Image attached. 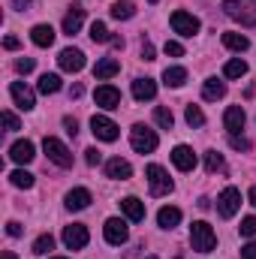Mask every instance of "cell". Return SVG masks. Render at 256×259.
Listing matches in <instances>:
<instances>
[{
	"instance_id": "obj_40",
	"label": "cell",
	"mask_w": 256,
	"mask_h": 259,
	"mask_svg": "<svg viewBox=\"0 0 256 259\" xmlns=\"http://www.w3.org/2000/svg\"><path fill=\"white\" fill-rule=\"evenodd\" d=\"M229 142H232L235 151H250V142H247L244 136H229Z\"/></svg>"
},
{
	"instance_id": "obj_27",
	"label": "cell",
	"mask_w": 256,
	"mask_h": 259,
	"mask_svg": "<svg viewBox=\"0 0 256 259\" xmlns=\"http://www.w3.org/2000/svg\"><path fill=\"white\" fill-rule=\"evenodd\" d=\"M223 46L232 49V52H247L250 49V39L244 33H223Z\"/></svg>"
},
{
	"instance_id": "obj_37",
	"label": "cell",
	"mask_w": 256,
	"mask_h": 259,
	"mask_svg": "<svg viewBox=\"0 0 256 259\" xmlns=\"http://www.w3.org/2000/svg\"><path fill=\"white\" fill-rule=\"evenodd\" d=\"M238 229H241V235H244V238H256V217H244Z\"/></svg>"
},
{
	"instance_id": "obj_5",
	"label": "cell",
	"mask_w": 256,
	"mask_h": 259,
	"mask_svg": "<svg viewBox=\"0 0 256 259\" xmlns=\"http://www.w3.org/2000/svg\"><path fill=\"white\" fill-rule=\"evenodd\" d=\"M157 133L151 127H145V124H133L130 130V145H133V151H139V154H151L154 148H157Z\"/></svg>"
},
{
	"instance_id": "obj_31",
	"label": "cell",
	"mask_w": 256,
	"mask_h": 259,
	"mask_svg": "<svg viewBox=\"0 0 256 259\" xmlns=\"http://www.w3.org/2000/svg\"><path fill=\"white\" fill-rule=\"evenodd\" d=\"M9 181H12L18 190H30V187H33V175H30V172H24V169H15V172L9 175Z\"/></svg>"
},
{
	"instance_id": "obj_24",
	"label": "cell",
	"mask_w": 256,
	"mask_h": 259,
	"mask_svg": "<svg viewBox=\"0 0 256 259\" xmlns=\"http://www.w3.org/2000/svg\"><path fill=\"white\" fill-rule=\"evenodd\" d=\"M30 39H33V46L49 49V46L55 42V30H52V24H36V27L30 30Z\"/></svg>"
},
{
	"instance_id": "obj_44",
	"label": "cell",
	"mask_w": 256,
	"mask_h": 259,
	"mask_svg": "<svg viewBox=\"0 0 256 259\" xmlns=\"http://www.w3.org/2000/svg\"><path fill=\"white\" fill-rule=\"evenodd\" d=\"M241 259H256V241H250V244L241 247Z\"/></svg>"
},
{
	"instance_id": "obj_48",
	"label": "cell",
	"mask_w": 256,
	"mask_h": 259,
	"mask_svg": "<svg viewBox=\"0 0 256 259\" xmlns=\"http://www.w3.org/2000/svg\"><path fill=\"white\" fill-rule=\"evenodd\" d=\"M81 94H84V88H81V84H78V81H75V84H72V88H69V97H72V100H78V97H81Z\"/></svg>"
},
{
	"instance_id": "obj_18",
	"label": "cell",
	"mask_w": 256,
	"mask_h": 259,
	"mask_svg": "<svg viewBox=\"0 0 256 259\" xmlns=\"http://www.w3.org/2000/svg\"><path fill=\"white\" fill-rule=\"evenodd\" d=\"M64 205L69 211H84L88 205H91V190H84V187H75V190H69L64 199Z\"/></svg>"
},
{
	"instance_id": "obj_45",
	"label": "cell",
	"mask_w": 256,
	"mask_h": 259,
	"mask_svg": "<svg viewBox=\"0 0 256 259\" xmlns=\"http://www.w3.org/2000/svg\"><path fill=\"white\" fill-rule=\"evenodd\" d=\"M142 61H154V46H151L148 39L142 42Z\"/></svg>"
},
{
	"instance_id": "obj_28",
	"label": "cell",
	"mask_w": 256,
	"mask_h": 259,
	"mask_svg": "<svg viewBox=\"0 0 256 259\" xmlns=\"http://www.w3.org/2000/svg\"><path fill=\"white\" fill-rule=\"evenodd\" d=\"M36 88H39V94H46V97H49V94H58L64 84H61V75H55V72H46V75L39 78V84H36Z\"/></svg>"
},
{
	"instance_id": "obj_36",
	"label": "cell",
	"mask_w": 256,
	"mask_h": 259,
	"mask_svg": "<svg viewBox=\"0 0 256 259\" xmlns=\"http://www.w3.org/2000/svg\"><path fill=\"white\" fill-rule=\"evenodd\" d=\"M184 118H187V124H190V127H202V124H205V115H202V109H199V106H187V112H184Z\"/></svg>"
},
{
	"instance_id": "obj_32",
	"label": "cell",
	"mask_w": 256,
	"mask_h": 259,
	"mask_svg": "<svg viewBox=\"0 0 256 259\" xmlns=\"http://www.w3.org/2000/svg\"><path fill=\"white\" fill-rule=\"evenodd\" d=\"M154 121H157L163 130H172V124H175V115H172V109L157 106V109H154Z\"/></svg>"
},
{
	"instance_id": "obj_20",
	"label": "cell",
	"mask_w": 256,
	"mask_h": 259,
	"mask_svg": "<svg viewBox=\"0 0 256 259\" xmlns=\"http://www.w3.org/2000/svg\"><path fill=\"white\" fill-rule=\"evenodd\" d=\"M81 21H84V9L75 3V6H69V12L64 15V33L66 36H72V33H78V27H81Z\"/></svg>"
},
{
	"instance_id": "obj_47",
	"label": "cell",
	"mask_w": 256,
	"mask_h": 259,
	"mask_svg": "<svg viewBox=\"0 0 256 259\" xmlns=\"http://www.w3.org/2000/svg\"><path fill=\"white\" fill-rule=\"evenodd\" d=\"M3 46H6L9 52H15V49H18V36H6V39H3Z\"/></svg>"
},
{
	"instance_id": "obj_11",
	"label": "cell",
	"mask_w": 256,
	"mask_h": 259,
	"mask_svg": "<svg viewBox=\"0 0 256 259\" xmlns=\"http://www.w3.org/2000/svg\"><path fill=\"white\" fill-rule=\"evenodd\" d=\"M88 241H91V235H88V226H81V223H72V226H66V229H64V244L69 247V250H81Z\"/></svg>"
},
{
	"instance_id": "obj_29",
	"label": "cell",
	"mask_w": 256,
	"mask_h": 259,
	"mask_svg": "<svg viewBox=\"0 0 256 259\" xmlns=\"http://www.w3.org/2000/svg\"><path fill=\"white\" fill-rule=\"evenodd\" d=\"M136 15V6L130 3V0H115L112 3V18H118V21H127Z\"/></svg>"
},
{
	"instance_id": "obj_19",
	"label": "cell",
	"mask_w": 256,
	"mask_h": 259,
	"mask_svg": "<svg viewBox=\"0 0 256 259\" xmlns=\"http://www.w3.org/2000/svg\"><path fill=\"white\" fill-rule=\"evenodd\" d=\"M106 175L115 178V181H127L130 175H133V166H130L127 160H121V157H112L106 163Z\"/></svg>"
},
{
	"instance_id": "obj_10",
	"label": "cell",
	"mask_w": 256,
	"mask_h": 259,
	"mask_svg": "<svg viewBox=\"0 0 256 259\" xmlns=\"http://www.w3.org/2000/svg\"><path fill=\"white\" fill-rule=\"evenodd\" d=\"M94 103L100 106V109H121V91L118 88H112V84H100L97 91H94Z\"/></svg>"
},
{
	"instance_id": "obj_52",
	"label": "cell",
	"mask_w": 256,
	"mask_h": 259,
	"mask_svg": "<svg viewBox=\"0 0 256 259\" xmlns=\"http://www.w3.org/2000/svg\"><path fill=\"white\" fill-rule=\"evenodd\" d=\"M49 259H66V256H49Z\"/></svg>"
},
{
	"instance_id": "obj_39",
	"label": "cell",
	"mask_w": 256,
	"mask_h": 259,
	"mask_svg": "<svg viewBox=\"0 0 256 259\" xmlns=\"http://www.w3.org/2000/svg\"><path fill=\"white\" fill-rule=\"evenodd\" d=\"M33 58H18V61H15V69H18V72H21V75H27V72H33Z\"/></svg>"
},
{
	"instance_id": "obj_42",
	"label": "cell",
	"mask_w": 256,
	"mask_h": 259,
	"mask_svg": "<svg viewBox=\"0 0 256 259\" xmlns=\"http://www.w3.org/2000/svg\"><path fill=\"white\" fill-rule=\"evenodd\" d=\"M84 154H88V163H91V166H100V163H103V154H100L97 148H88Z\"/></svg>"
},
{
	"instance_id": "obj_9",
	"label": "cell",
	"mask_w": 256,
	"mask_h": 259,
	"mask_svg": "<svg viewBox=\"0 0 256 259\" xmlns=\"http://www.w3.org/2000/svg\"><path fill=\"white\" fill-rule=\"evenodd\" d=\"M91 130H94V136H97L100 142H115V139L121 136L118 124H115L112 118H106V115H94V118H91Z\"/></svg>"
},
{
	"instance_id": "obj_50",
	"label": "cell",
	"mask_w": 256,
	"mask_h": 259,
	"mask_svg": "<svg viewBox=\"0 0 256 259\" xmlns=\"http://www.w3.org/2000/svg\"><path fill=\"white\" fill-rule=\"evenodd\" d=\"M247 199H250V205L256 208V187H250V193H247Z\"/></svg>"
},
{
	"instance_id": "obj_43",
	"label": "cell",
	"mask_w": 256,
	"mask_h": 259,
	"mask_svg": "<svg viewBox=\"0 0 256 259\" xmlns=\"http://www.w3.org/2000/svg\"><path fill=\"white\" fill-rule=\"evenodd\" d=\"M6 235H9V238H18V235H21V223L9 220V223H6Z\"/></svg>"
},
{
	"instance_id": "obj_46",
	"label": "cell",
	"mask_w": 256,
	"mask_h": 259,
	"mask_svg": "<svg viewBox=\"0 0 256 259\" xmlns=\"http://www.w3.org/2000/svg\"><path fill=\"white\" fill-rule=\"evenodd\" d=\"M64 127H66V133H69V136H75V133H78V124H75V118H64Z\"/></svg>"
},
{
	"instance_id": "obj_49",
	"label": "cell",
	"mask_w": 256,
	"mask_h": 259,
	"mask_svg": "<svg viewBox=\"0 0 256 259\" xmlns=\"http://www.w3.org/2000/svg\"><path fill=\"white\" fill-rule=\"evenodd\" d=\"M12 6H15L18 12H24V9H30V0H12Z\"/></svg>"
},
{
	"instance_id": "obj_3",
	"label": "cell",
	"mask_w": 256,
	"mask_h": 259,
	"mask_svg": "<svg viewBox=\"0 0 256 259\" xmlns=\"http://www.w3.org/2000/svg\"><path fill=\"white\" fill-rule=\"evenodd\" d=\"M145 178H148V187H151V196H169L172 193V178H169V172L163 169V166H157V163H151L148 169H145Z\"/></svg>"
},
{
	"instance_id": "obj_22",
	"label": "cell",
	"mask_w": 256,
	"mask_h": 259,
	"mask_svg": "<svg viewBox=\"0 0 256 259\" xmlns=\"http://www.w3.org/2000/svg\"><path fill=\"white\" fill-rule=\"evenodd\" d=\"M157 223H160V229H175V226L181 223V208H175V205H166V208H160V214H157Z\"/></svg>"
},
{
	"instance_id": "obj_33",
	"label": "cell",
	"mask_w": 256,
	"mask_h": 259,
	"mask_svg": "<svg viewBox=\"0 0 256 259\" xmlns=\"http://www.w3.org/2000/svg\"><path fill=\"white\" fill-rule=\"evenodd\" d=\"M223 166H226V163H223V154H217V151H208V154H205V169H208L211 175H214V172H223Z\"/></svg>"
},
{
	"instance_id": "obj_41",
	"label": "cell",
	"mask_w": 256,
	"mask_h": 259,
	"mask_svg": "<svg viewBox=\"0 0 256 259\" xmlns=\"http://www.w3.org/2000/svg\"><path fill=\"white\" fill-rule=\"evenodd\" d=\"M3 127L6 130H21V124H18V118H15L12 112H3Z\"/></svg>"
},
{
	"instance_id": "obj_8",
	"label": "cell",
	"mask_w": 256,
	"mask_h": 259,
	"mask_svg": "<svg viewBox=\"0 0 256 259\" xmlns=\"http://www.w3.org/2000/svg\"><path fill=\"white\" fill-rule=\"evenodd\" d=\"M169 21H172V30H175V33H181V36H196V33H199V27H202V24H199V18L190 15V12H184V9L172 12V18H169Z\"/></svg>"
},
{
	"instance_id": "obj_35",
	"label": "cell",
	"mask_w": 256,
	"mask_h": 259,
	"mask_svg": "<svg viewBox=\"0 0 256 259\" xmlns=\"http://www.w3.org/2000/svg\"><path fill=\"white\" fill-rule=\"evenodd\" d=\"M49 250H55V238H52V235H39V238L33 241V253H39V256H46Z\"/></svg>"
},
{
	"instance_id": "obj_23",
	"label": "cell",
	"mask_w": 256,
	"mask_h": 259,
	"mask_svg": "<svg viewBox=\"0 0 256 259\" xmlns=\"http://www.w3.org/2000/svg\"><path fill=\"white\" fill-rule=\"evenodd\" d=\"M121 72V61L118 58H103V61H97V66H94V75L97 78H112V75H118Z\"/></svg>"
},
{
	"instance_id": "obj_34",
	"label": "cell",
	"mask_w": 256,
	"mask_h": 259,
	"mask_svg": "<svg viewBox=\"0 0 256 259\" xmlns=\"http://www.w3.org/2000/svg\"><path fill=\"white\" fill-rule=\"evenodd\" d=\"M91 39H94V42H112L109 27H106L103 21H94V24H91Z\"/></svg>"
},
{
	"instance_id": "obj_1",
	"label": "cell",
	"mask_w": 256,
	"mask_h": 259,
	"mask_svg": "<svg viewBox=\"0 0 256 259\" xmlns=\"http://www.w3.org/2000/svg\"><path fill=\"white\" fill-rule=\"evenodd\" d=\"M223 9L232 21L244 27H256V0H223Z\"/></svg>"
},
{
	"instance_id": "obj_26",
	"label": "cell",
	"mask_w": 256,
	"mask_h": 259,
	"mask_svg": "<svg viewBox=\"0 0 256 259\" xmlns=\"http://www.w3.org/2000/svg\"><path fill=\"white\" fill-rule=\"evenodd\" d=\"M163 81H166L169 88H181V84L187 81V69H184V66H166V69H163Z\"/></svg>"
},
{
	"instance_id": "obj_4",
	"label": "cell",
	"mask_w": 256,
	"mask_h": 259,
	"mask_svg": "<svg viewBox=\"0 0 256 259\" xmlns=\"http://www.w3.org/2000/svg\"><path fill=\"white\" fill-rule=\"evenodd\" d=\"M42 151H46V157H49L55 166H61V169H69V166H72V151L66 148L61 139L46 136V139H42Z\"/></svg>"
},
{
	"instance_id": "obj_17",
	"label": "cell",
	"mask_w": 256,
	"mask_h": 259,
	"mask_svg": "<svg viewBox=\"0 0 256 259\" xmlns=\"http://www.w3.org/2000/svg\"><path fill=\"white\" fill-rule=\"evenodd\" d=\"M133 97H136L139 103L154 100V97H157V81L148 78V75H145V78H136V81H133Z\"/></svg>"
},
{
	"instance_id": "obj_12",
	"label": "cell",
	"mask_w": 256,
	"mask_h": 259,
	"mask_svg": "<svg viewBox=\"0 0 256 259\" xmlns=\"http://www.w3.org/2000/svg\"><path fill=\"white\" fill-rule=\"evenodd\" d=\"M9 94H12L15 106H18V109H24V112H30V109L36 106V97H33V91H30L24 81H12V84H9Z\"/></svg>"
},
{
	"instance_id": "obj_7",
	"label": "cell",
	"mask_w": 256,
	"mask_h": 259,
	"mask_svg": "<svg viewBox=\"0 0 256 259\" xmlns=\"http://www.w3.org/2000/svg\"><path fill=\"white\" fill-rule=\"evenodd\" d=\"M103 235H106V241H109V244H115V247L127 244V238H130L127 220H121V217H109V220H106V226H103Z\"/></svg>"
},
{
	"instance_id": "obj_6",
	"label": "cell",
	"mask_w": 256,
	"mask_h": 259,
	"mask_svg": "<svg viewBox=\"0 0 256 259\" xmlns=\"http://www.w3.org/2000/svg\"><path fill=\"white\" fill-rule=\"evenodd\" d=\"M238 208H241V190L238 187H226L223 193L217 196V211H220V217H235L238 214Z\"/></svg>"
},
{
	"instance_id": "obj_13",
	"label": "cell",
	"mask_w": 256,
	"mask_h": 259,
	"mask_svg": "<svg viewBox=\"0 0 256 259\" xmlns=\"http://www.w3.org/2000/svg\"><path fill=\"white\" fill-rule=\"evenodd\" d=\"M58 64L64 72H81L84 69V52L81 49H64L58 55Z\"/></svg>"
},
{
	"instance_id": "obj_51",
	"label": "cell",
	"mask_w": 256,
	"mask_h": 259,
	"mask_svg": "<svg viewBox=\"0 0 256 259\" xmlns=\"http://www.w3.org/2000/svg\"><path fill=\"white\" fill-rule=\"evenodd\" d=\"M0 259H15V253H12V250H3V253H0Z\"/></svg>"
},
{
	"instance_id": "obj_15",
	"label": "cell",
	"mask_w": 256,
	"mask_h": 259,
	"mask_svg": "<svg viewBox=\"0 0 256 259\" xmlns=\"http://www.w3.org/2000/svg\"><path fill=\"white\" fill-rule=\"evenodd\" d=\"M172 163H175V169H181V172H193V169H196V154H193V148H187V145H175Z\"/></svg>"
},
{
	"instance_id": "obj_21",
	"label": "cell",
	"mask_w": 256,
	"mask_h": 259,
	"mask_svg": "<svg viewBox=\"0 0 256 259\" xmlns=\"http://www.w3.org/2000/svg\"><path fill=\"white\" fill-rule=\"evenodd\" d=\"M121 211H124V217H127V220H133V223L145 220V205H142L136 196H127V199H121Z\"/></svg>"
},
{
	"instance_id": "obj_25",
	"label": "cell",
	"mask_w": 256,
	"mask_h": 259,
	"mask_svg": "<svg viewBox=\"0 0 256 259\" xmlns=\"http://www.w3.org/2000/svg\"><path fill=\"white\" fill-rule=\"evenodd\" d=\"M202 97H205L208 103L223 100V97H226V81H220V78H208V81L202 84Z\"/></svg>"
},
{
	"instance_id": "obj_2",
	"label": "cell",
	"mask_w": 256,
	"mask_h": 259,
	"mask_svg": "<svg viewBox=\"0 0 256 259\" xmlns=\"http://www.w3.org/2000/svg\"><path fill=\"white\" fill-rule=\"evenodd\" d=\"M190 244L196 253H211L214 247H217V235H214V229H211V223H205V220H196L190 226Z\"/></svg>"
},
{
	"instance_id": "obj_38",
	"label": "cell",
	"mask_w": 256,
	"mask_h": 259,
	"mask_svg": "<svg viewBox=\"0 0 256 259\" xmlns=\"http://www.w3.org/2000/svg\"><path fill=\"white\" fill-rule=\"evenodd\" d=\"M163 52H166L169 58H181V55H184V46H181V42H175V39H169V42L163 46Z\"/></svg>"
},
{
	"instance_id": "obj_30",
	"label": "cell",
	"mask_w": 256,
	"mask_h": 259,
	"mask_svg": "<svg viewBox=\"0 0 256 259\" xmlns=\"http://www.w3.org/2000/svg\"><path fill=\"white\" fill-rule=\"evenodd\" d=\"M223 75L226 78H241V75H247V64L241 58H232V61H226V66H223Z\"/></svg>"
},
{
	"instance_id": "obj_16",
	"label": "cell",
	"mask_w": 256,
	"mask_h": 259,
	"mask_svg": "<svg viewBox=\"0 0 256 259\" xmlns=\"http://www.w3.org/2000/svg\"><path fill=\"white\" fill-rule=\"evenodd\" d=\"M9 157H12V163H18V166H24V163H30V160L36 157V148H33V142H27V139H21V142H15V145L9 148Z\"/></svg>"
},
{
	"instance_id": "obj_14",
	"label": "cell",
	"mask_w": 256,
	"mask_h": 259,
	"mask_svg": "<svg viewBox=\"0 0 256 259\" xmlns=\"http://www.w3.org/2000/svg\"><path fill=\"white\" fill-rule=\"evenodd\" d=\"M244 121H247V115H244L241 106H229L226 115H223V127H226L229 136H238V133L244 130Z\"/></svg>"
}]
</instances>
